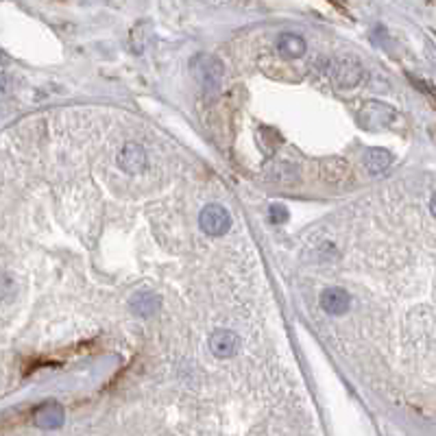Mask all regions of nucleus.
Here are the masks:
<instances>
[{
    "label": "nucleus",
    "instance_id": "obj_5",
    "mask_svg": "<svg viewBox=\"0 0 436 436\" xmlns=\"http://www.w3.org/2000/svg\"><path fill=\"white\" fill-rule=\"evenodd\" d=\"M118 166L127 174L142 172L147 168V151H144L138 142H127L118 155Z\"/></svg>",
    "mask_w": 436,
    "mask_h": 436
},
{
    "label": "nucleus",
    "instance_id": "obj_1",
    "mask_svg": "<svg viewBox=\"0 0 436 436\" xmlns=\"http://www.w3.org/2000/svg\"><path fill=\"white\" fill-rule=\"evenodd\" d=\"M192 72L208 92H218L223 83V64L214 55L201 53L192 60Z\"/></svg>",
    "mask_w": 436,
    "mask_h": 436
},
{
    "label": "nucleus",
    "instance_id": "obj_11",
    "mask_svg": "<svg viewBox=\"0 0 436 436\" xmlns=\"http://www.w3.org/2000/svg\"><path fill=\"white\" fill-rule=\"evenodd\" d=\"M305 39L297 33H282L278 37V51L284 57H290V60H295V57H301L305 53Z\"/></svg>",
    "mask_w": 436,
    "mask_h": 436
},
{
    "label": "nucleus",
    "instance_id": "obj_7",
    "mask_svg": "<svg viewBox=\"0 0 436 436\" xmlns=\"http://www.w3.org/2000/svg\"><path fill=\"white\" fill-rule=\"evenodd\" d=\"M318 303H321V308L327 314L340 316L349 310V305H352V295H349L345 288L331 286V288L323 290L321 297H318Z\"/></svg>",
    "mask_w": 436,
    "mask_h": 436
},
{
    "label": "nucleus",
    "instance_id": "obj_8",
    "mask_svg": "<svg viewBox=\"0 0 436 436\" xmlns=\"http://www.w3.org/2000/svg\"><path fill=\"white\" fill-rule=\"evenodd\" d=\"M321 177L325 179V183L340 188L352 179V166H349L343 157L323 159L321 162Z\"/></svg>",
    "mask_w": 436,
    "mask_h": 436
},
{
    "label": "nucleus",
    "instance_id": "obj_3",
    "mask_svg": "<svg viewBox=\"0 0 436 436\" xmlns=\"http://www.w3.org/2000/svg\"><path fill=\"white\" fill-rule=\"evenodd\" d=\"M208 345H210V352L216 358H221V360L234 358L240 352V336L231 329H216L210 334Z\"/></svg>",
    "mask_w": 436,
    "mask_h": 436
},
{
    "label": "nucleus",
    "instance_id": "obj_12",
    "mask_svg": "<svg viewBox=\"0 0 436 436\" xmlns=\"http://www.w3.org/2000/svg\"><path fill=\"white\" fill-rule=\"evenodd\" d=\"M390 162H392V157H390V153L384 151V149H369L367 155H365V166H367V170L373 172V174L384 172V170L390 166Z\"/></svg>",
    "mask_w": 436,
    "mask_h": 436
},
{
    "label": "nucleus",
    "instance_id": "obj_13",
    "mask_svg": "<svg viewBox=\"0 0 436 436\" xmlns=\"http://www.w3.org/2000/svg\"><path fill=\"white\" fill-rule=\"evenodd\" d=\"M269 218H271V223L282 225V223H286V221H288V210H286L284 206H271V210H269Z\"/></svg>",
    "mask_w": 436,
    "mask_h": 436
},
{
    "label": "nucleus",
    "instance_id": "obj_9",
    "mask_svg": "<svg viewBox=\"0 0 436 436\" xmlns=\"http://www.w3.org/2000/svg\"><path fill=\"white\" fill-rule=\"evenodd\" d=\"M334 79L340 87H356L362 79V64L354 57H343L334 68Z\"/></svg>",
    "mask_w": 436,
    "mask_h": 436
},
{
    "label": "nucleus",
    "instance_id": "obj_4",
    "mask_svg": "<svg viewBox=\"0 0 436 436\" xmlns=\"http://www.w3.org/2000/svg\"><path fill=\"white\" fill-rule=\"evenodd\" d=\"M66 421V410L60 401H44L33 412V424L39 430H60Z\"/></svg>",
    "mask_w": 436,
    "mask_h": 436
},
{
    "label": "nucleus",
    "instance_id": "obj_2",
    "mask_svg": "<svg viewBox=\"0 0 436 436\" xmlns=\"http://www.w3.org/2000/svg\"><path fill=\"white\" fill-rule=\"evenodd\" d=\"M199 225L208 236H214V238L225 236L231 227V214L223 206H218V203H210V206L201 210Z\"/></svg>",
    "mask_w": 436,
    "mask_h": 436
},
{
    "label": "nucleus",
    "instance_id": "obj_14",
    "mask_svg": "<svg viewBox=\"0 0 436 436\" xmlns=\"http://www.w3.org/2000/svg\"><path fill=\"white\" fill-rule=\"evenodd\" d=\"M430 212H432V216L436 218V192H434V197H432V201H430Z\"/></svg>",
    "mask_w": 436,
    "mask_h": 436
},
{
    "label": "nucleus",
    "instance_id": "obj_10",
    "mask_svg": "<svg viewBox=\"0 0 436 436\" xmlns=\"http://www.w3.org/2000/svg\"><path fill=\"white\" fill-rule=\"evenodd\" d=\"M159 308H162V297L155 293H136L129 299V310L142 318L153 316L155 312H159Z\"/></svg>",
    "mask_w": 436,
    "mask_h": 436
},
{
    "label": "nucleus",
    "instance_id": "obj_6",
    "mask_svg": "<svg viewBox=\"0 0 436 436\" xmlns=\"http://www.w3.org/2000/svg\"><path fill=\"white\" fill-rule=\"evenodd\" d=\"M392 118H395V109L377 103V100H369V103L362 107L360 111V122L367 129H380L386 127Z\"/></svg>",
    "mask_w": 436,
    "mask_h": 436
}]
</instances>
